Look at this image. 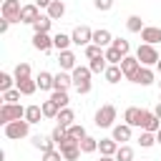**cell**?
<instances>
[{
  "instance_id": "obj_24",
  "label": "cell",
  "mask_w": 161,
  "mask_h": 161,
  "mask_svg": "<svg viewBox=\"0 0 161 161\" xmlns=\"http://www.w3.org/2000/svg\"><path fill=\"white\" fill-rule=\"evenodd\" d=\"M103 78H106V83H118L121 78H123V70H121V65H111L108 63V68H106V73H103Z\"/></svg>"
},
{
  "instance_id": "obj_31",
  "label": "cell",
  "mask_w": 161,
  "mask_h": 161,
  "mask_svg": "<svg viewBox=\"0 0 161 161\" xmlns=\"http://www.w3.org/2000/svg\"><path fill=\"white\" fill-rule=\"evenodd\" d=\"M88 68H91V73H106V68H108V60H106V55H101V58H93V60L88 63Z\"/></svg>"
},
{
  "instance_id": "obj_9",
  "label": "cell",
  "mask_w": 161,
  "mask_h": 161,
  "mask_svg": "<svg viewBox=\"0 0 161 161\" xmlns=\"http://www.w3.org/2000/svg\"><path fill=\"white\" fill-rule=\"evenodd\" d=\"M33 48L40 53H50L53 50V35L48 33H33Z\"/></svg>"
},
{
  "instance_id": "obj_46",
  "label": "cell",
  "mask_w": 161,
  "mask_h": 161,
  "mask_svg": "<svg viewBox=\"0 0 161 161\" xmlns=\"http://www.w3.org/2000/svg\"><path fill=\"white\" fill-rule=\"evenodd\" d=\"M8 28H10V20H5V18H3V20H0V33L5 35V33H8Z\"/></svg>"
},
{
  "instance_id": "obj_39",
  "label": "cell",
  "mask_w": 161,
  "mask_h": 161,
  "mask_svg": "<svg viewBox=\"0 0 161 161\" xmlns=\"http://www.w3.org/2000/svg\"><path fill=\"white\" fill-rule=\"evenodd\" d=\"M103 53H106V48H101V45H96V43L86 45V58H88V60H93V58H101Z\"/></svg>"
},
{
  "instance_id": "obj_45",
  "label": "cell",
  "mask_w": 161,
  "mask_h": 161,
  "mask_svg": "<svg viewBox=\"0 0 161 161\" xmlns=\"http://www.w3.org/2000/svg\"><path fill=\"white\" fill-rule=\"evenodd\" d=\"M93 5H96V10H101V13H108V10L113 8V0H93Z\"/></svg>"
},
{
  "instance_id": "obj_4",
  "label": "cell",
  "mask_w": 161,
  "mask_h": 161,
  "mask_svg": "<svg viewBox=\"0 0 161 161\" xmlns=\"http://www.w3.org/2000/svg\"><path fill=\"white\" fill-rule=\"evenodd\" d=\"M136 58L141 60V65H156L158 60H161V55H158V50H156V45H151V43H141L138 48H136Z\"/></svg>"
},
{
  "instance_id": "obj_21",
  "label": "cell",
  "mask_w": 161,
  "mask_h": 161,
  "mask_svg": "<svg viewBox=\"0 0 161 161\" xmlns=\"http://www.w3.org/2000/svg\"><path fill=\"white\" fill-rule=\"evenodd\" d=\"M45 15H50L53 20H60V18L65 15V3H63V0H53V3L45 8Z\"/></svg>"
},
{
  "instance_id": "obj_36",
  "label": "cell",
  "mask_w": 161,
  "mask_h": 161,
  "mask_svg": "<svg viewBox=\"0 0 161 161\" xmlns=\"http://www.w3.org/2000/svg\"><path fill=\"white\" fill-rule=\"evenodd\" d=\"M68 136H70V138H75V141H83L88 133H86V128H83L80 123H73V126H68Z\"/></svg>"
},
{
  "instance_id": "obj_35",
  "label": "cell",
  "mask_w": 161,
  "mask_h": 161,
  "mask_svg": "<svg viewBox=\"0 0 161 161\" xmlns=\"http://www.w3.org/2000/svg\"><path fill=\"white\" fill-rule=\"evenodd\" d=\"M50 101H55L60 108H65V106L70 103V98H68V91H53V93H50Z\"/></svg>"
},
{
  "instance_id": "obj_5",
  "label": "cell",
  "mask_w": 161,
  "mask_h": 161,
  "mask_svg": "<svg viewBox=\"0 0 161 161\" xmlns=\"http://www.w3.org/2000/svg\"><path fill=\"white\" fill-rule=\"evenodd\" d=\"M18 118H25V108L20 103H3L0 106V123H10V121H18Z\"/></svg>"
},
{
  "instance_id": "obj_12",
  "label": "cell",
  "mask_w": 161,
  "mask_h": 161,
  "mask_svg": "<svg viewBox=\"0 0 161 161\" xmlns=\"http://www.w3.org/2000/svg\"><path fill=\"white\" fill-rule=\"evenodd\" d=\"M38 18H40V8H38L35 3H30V5H23V13H20V23H28V25H33Z\"/></svg>"
},
{
  "instance_id": "obj_51",
  "label": "cell",
  "mask_w": 161,
  "mask_h": 161,
  "mask_svg": "<svg viewBox=\"0 0 161 161\" xmlns=\"http://www.w3.org/2000/svg\"><path fill=\"white\" fill-rule=\"evenodd\" d=\"M156 70H158V73H161V60H158V63H156Z\"/></svg>"
},
{
  "instance_id": "obj_25",
  "label": "cell",
  "mask_w": 161,
  "mask_h": 161,
  "mask_svg": "<svg viewBox=\"0 0 161 161\" xmlns=\"http://www.w3.org/2000/svg\"><path fill=\"white\" fill-rule=\"evenodd\" d=\"M40 118H45V116H43V106H35V103H33V106L25 108V121H28V123H40Z\"/></svg>"
},
{
  "instance_id": "obj_47",
  "label": "cell",
  "mask_w": 161,
  "mask_h": 161,
  "mask_svg": "<svg viewBox=\"0 0 161 161\" xmlns=\"http://www.w3.org/2000/svg\"><path fill=\"white\" fill-rule=\"evenodd\" d=\"M33 3H35V5H38V8H48V5H50V3H53V0H33Z\"/></svg>"
},
{
  "instance_id": "obj_10",
  "label": "cell",
  "mask_w": 161,
  "mask_h": 161,
  "mask_svg": "<svg viewBox=\"0 0 161 161\" xmlns=\"http://www.w3.org/2000/svg\"><path fill=\"white\" fill-rule=\"evenodd\" d=\"M161 128V118L153 113V111H146L143 108V118H141V131H151V133H156Z\"/></svg>"
},
{
  "instance_id": "obj_50",
  "label": "cell",
  "mask_w": 161,
  "mask_h": 161,
  "mask_svg": "<svg viewBox=\"0 0 161 161\" xmlns=\"http://www.w3.org/2000/svg\"><path fill=\"white\" fill-rule=\"evenodd\" d=\"M101 161H116V156H101Z\"/></svg>"
},
{
  "instance_id": "obj_44",
  "label": "cell",
  "mask_w": 161,
  "mask_h": 161,
  "mask_svg": "<svg viewBox=\"0 0 161 161\" xmlns=\"http://www.w3.org/2000/svg\"><path fill=\"white\" fill-rule=\"evenodd\" d=\"M43 161H65V158H63V153H60V148H53V151H48V153H43Z\"/></svg>"
},
{
  "instance_id": "obj_13",
  "label": "cell",
  "mask_w": 161,
  "mask_h": 161,
  "mask_svg": "<svg viewBox=\"0 0 161 161\" xmlns=\"http://www.w3.org/2000/svg\"><path fill=\"white\" fill-rule=\"evenodd\" d=\"M131 128H133V126H128V123H116V126L111 128V136H113L118 143H126V141H131Z\"/></svg>"
},
{
  "instance_id": "obj_19",
  "label": "cell",
  "mask_w": 161,
  "mask_h": 161,
  "mask_svg": "<svg viewBox=\"0 0 161 161\" xmlns=\"http://www.w3.org/2000/svg\"><path fill=\"white\" fill-rule=\"evenodd\" d=\"M93 43H96V45H101V48H108V45L113 43V35H111V30H106V28H98V30H93Z\"/></svg>"
},
{
  "instance_id": "obj_23",
  "label": "cell",
  "mask_w": 161,
  "mask_h": 161,
  "mask_svg": "<svg viewBox=\"0 0 161 161\" xmlns=\"http://www.w3.org/2000/svg\"><path fill=\"white\" fill-rule=\"evenodd\" d=\"M73 86V75H68L65 70H58L55 73V88L53 91H68Z\"/></svg>"
},
{
  "instance_id": "obj_18",
  "label": "cell",
  "mask_w": 161,
  "mask_h": 161,
  "mask_svg": "<svg viewBox=\"0 0 161 161\" xmlns=\"http://www.w3.org/2000/svg\"><path fill=\"white\" fill-rule=\"evenodd\" d=\"M141 40H143V43H151V45L161 43V28H156V25H146V28L141 30Z\"/></svg>"
},
{
  "instance_id": "obj_52",
  "label": "cell",
  "mask_w": 161,
  "mask_h": 161,
  "mask_svg": "<svg viewBox=\"0 0 161 161\" xmlns=\"http://www.w3.org/2000/svg\"><path fill=\"white\" fill-rule=\"evenodd\" d=\"M158 88H161V80H158Z\"/></svg>"
},
{
  "instance_id": "obj_32",
  "label": "cell",
  "mask_w": 161,
  "mask_h": 161,
  "mask_svg": "<svg viewBox=\"0 0 161 161\" xmlns=\"http://www.w3.org/2000/svg\"><path fill=\"white\" fill-rule=\"evenodd\" d=\"M58 113H60V106H58L55 101H50V98H48V101L43 103V116H45V118H55Z\"/></svg>"
},
{
  "instance_id": "obj_42",
  "label": "cell",
  "mask_w": 161,
  "mask_h": 161,
  "mask_svg": "<svg viewBox=\"0 0 161 161\" xmlns=\"http://www.w3.org/2000/svg\"><path fill=\"white\" fill-rule=\"evenodd\" d=\"M65 136H68V128H65V126H55L53 133H50V138L55 141V146H60V141H63Z\"/></svg>"
},
{
  "instance_id": "obj_6",
  "label": "cell",
  "mask_w": 161,
  "mask_h": 161,
  "mask_svg": "<svg viewBox=\"0 0 161 161\" xmlns=\"http://www.w3.org/2000/svg\"><path fill=\"white\" fill-rule=\"evenodd\" d=\"M0 13H3V18H5V20H10V23H20L23 5H20V0H3Z\"/></svg>"
},
{
  "instance_id": "obj_3",
  "label": "cell",
  "mask_w": 161,
  "mask_h": 161,
  "mask_svg": "<svg viewBox=\"0 0 161 161\" xmlns=\"http://www.w3.org/2000/svg\"><path fill=\"white\" fill-rule=\"evenodd\" d=\"M30 126H33V123H28L25 118H18V121L5 123L3 131H5V136H8L10 141H20V138H25V136L30 133Z\"/></svg>"
},
{
  "instance_id": "obj_22",
  "label": "cell",
  "mask_w": 161,
  "mask_h": 161,
  "mask_svg": "<svg viewBox=\"0 0 161 161\" xmlns=\"http://www.w3.org/2000/svg\"><path fill=\"white\" fill-rule=\"evenodd\" d=\"M15 88H18L23 96H33V93L38 91V80H33V78H23V80H15Z\"/></svg>"
},
{
  "instance_id": "obj_26",
  "label": "cell",
  "mask_w": 161,
  "mask_h": 161,
  "mask_svg": "<svg viewBox=\"0 0 161 161\" xmlns=\"http://www.w3.org/2000/svg\"><path fill=\"white\" fill-rule=\"evenodd\" d=\"M55 121H58V126H65V128H68V126H73V121H75V113H73V111L65 106V108H60V113L55 116Z\"/></svg>"
},
{
  "instance_id": "obj_15",
  "label": "cell",
  "mask_w": 161,
  "mask_h": 161,
  "mask_svg": "<svg viewBox=\"0 0 161 161\" xmlns=\"http://www.w3.org/2000/svg\"><path fill=\"white\" fill-rule=\"evenodd\" d=\"M153 80H156V73L148 65H141L138 73H136V78H133V83H138V86H151Z\"/></svg>"
},
{
  "instance_id": "obj_33",
  "label": "cell",
  "mask_w": 161,
  "mask_h": 161,
  "mask_svg": "<svg viewBox=\"0 0 161 161\" xmlns=\"http://www.w3.org/2000/svg\"><path fill=\"white\" fill-rule=\"evenodd\" d=\"M116 161H133V148L126 146V143H121L118 151H116Z\"/></svg>"
},
{
  "instance_id": "obj_7",
  "label": "cell",
  "mask_w": 161,
  "mask_h": 161,
  "mask_svg": "<svg viewBox=\"0 0 161 161\" xmlns=\"http://www.w3.org/2000/svg\"><path fill=\"white\" fill-rule=\"evenodd\" d=\"M70 40H73V45L86 48V45H91V43H93V30H91L88 25H78V28H73Z\"/></svg>"
},
{
  "instance_id": "obj_29",
  "label": "cell",
  "mask_w": 161,
  "mask_h": 161,
  "mask_svg": "<svg viewBox=\"0 0 161 161\" xmlns=\"http://www.w3.org/2000/svg\"><path fill=\"white\" fill-rule=\"evenodd\" d=\"M103 55H106V60H108L111 65H121V60H123V53H121L118 48H113V45H108Z\"/></svg>"
},
{
  "instance_id": "obj_1",
  "label": "cell",
  "mask_w": 161,
  "mask_h": 161,
  "mask_svg": "<svg viewBox=\"0 0 161 161\" xmlns=\"http://www.w3.org/2000/svg\"><path fill=\"white\" fill-rule=\"evenodd\" d=\"M70 75H73V86H75V91L80 93V96H86V93H91V68L88 65H75L73 70H70Z\"/></svg>"
},
{
  "instance_id": "obj_40",
  "label": "cell",
  "mask_w": 161,
  "mask_h": 161,
  "mask_svg": "<svg viewBox=\"0 0 161 161\" xmlns=\"http://www.w3.org/2000/svg\"><path fill=\"white\" fill-rule=\"evenodd\" d=\"M20 91L18 88H10V91H3V103H18L20 101Z\"/></svg>"
},
{
  "instance_id": "obj_38",
  "label": "cell",
  "mask_w": 161,
  "mask_h": 161,
  "mask_svg": "<svg viewBox=\"0 0 161 161\" xmlns=\"http://www.w3.org/2000/svg\"><path fill=\"white\" fill-rule=\"evenodd\" d=\"M80 151H83V153H93V151H98V138L86 136V138L80 141Z\"/></svg>"
},
{
  "instance_id": "obj_49",
  "label": "cell",
  "mask_w": 161,
  "mask_h": 161,
  "mask_svg": "<svg viewBox=\"0 0 161 161\" xmlns=\"http://www.w3.org/2000/svg\"><path fill=\"white\" fill-rule=\"evenodd\" d=\"M156 143H158V146H161V128H158V131H156Z\"/></svg>"
},
{
  "instance_id": "obj_43",
  "label": "cell",
  "mask_w": 161,
  "mask_h": 161,
  "mask_svg": "<svg viewBox=\"0 0 161 161\" xmlns=\"http://www.w3.org/2000/svg\"><path fill=\"white\" fill-rule=\"evenodd\" d=\"M13 83H15V75H10V73H0V91H10Z\"/></svg>"
},
{
  "instance_id": "obj_34",
  "label": "cell",
  "mask_w": 161,
  "mask_h": 161,
  "mask_svg": "<svg viewBox=\"0 0 161 161\" xmlns=\"http://www.w3.org/2000/svg\"><path fill=\"white\" fill-rule=\"evenodd\" d=\"M15 80H23V78H30V63H18L15 70H13Z\"/></svg>"
},
{
  "instance_id": "obj_37",
  "label": "cell",
  "mask_w": 161,
  "mask_h": 161,
  "mask_svg": "<svg viewBox=\"0 0 161 161\" xmlns=\"http://www.w3.org/2000/svg\"><path fill=\"white\" fill-rule=\"evenodd\" d=\"M138 143H141V148H151V146L156 143V133H151V131H141Z\"/></svg>"
},
{
  "instance_id": "obj_28",
  "label": "cell",
  "mask_w": 161,
  "mask_h": 161,
  "mask_svg": "<svg viewBox=\"0 0 161 161\" xmlns=\"http://www.w3.org/2000/svg\"><path fill=\"white\" fill-rule=\"evenodd\" d=\"M50 25H53V18H50V15H40V18L33 23V30H35V33H48Z\"/></svg>"
},
{
  "instance_id": "obj_17",
  "label": "cell",
  "mask_w": 161,
  "mask_h": 161,
  "mask_svg": "<svg viewBox=\"0 0 161 161\" xmlns=\"http://www.w3.org/2000/svg\"><path fill=\"white\" fill-rule=\"evenodd\" d=\"M118 141L111 136V138H101L98 141V151H101V156H116V151H118Z\"/></svg>"
},
{
  "instance_id": "obj_27",
  "label": "cell",
  "mask_w": 161,
  "mask_h": 161,
  "mask_svg": "<svg viewBox=\"0 0 161 161\" xmlns=\"http://www.w3.org/2000/svg\"><path fill=\"white\" fill-rule=\"evenodd\" d=\"M73 40H70V35H65V33H55L53 35V48L60 53V50H68V45H70Z\"/></svg>"
},
{
  "instance_id": "obj_20",
  "label": "cell",
  "mask_w": 161,
  "mask_h": 161,
  "mask_svg": "<svg viewBox=\"0 0 161 161\" xmlns=\"http://www.w3.org/2000/svg\"><path fill=\"white\" fill-rule=\"evenodd\" d=\"M35 80H38V88H40V91H53V88H55V75L48 73V70H40Z\"/></svg>"
},
{
  "instance_id": "obj_16",
  "label": "cell",
  "mask_w": 161,
  "mask_h": 161,
  "mask_svg": "<svg viewBox=\"0 0 161 161\" xmlns=\"http://www.w3.org/2000/svg\"><path fill=\"white\" fill-rule=\"evenodd\" d=\"M33 148H38L40 153H48V151H53L55 148V141L50 138V136H33Z\"/></svg>"
},
{
  "instance_id": "obj_2",
  "label": "cell",
  "mask_w": 161,
  "mask_h": 161,
  "mask_svg": "<svg viewBox=\"0 0 161 161\" xmlns=\"http://www.w3.org/2000/svg\"><path fill=\"white\" fill-rule=\"evenodd\" d=\"M116 116H118V111H116V106L113 103H106V106H101L98 111H96V116H93V123L98 126V128H113L116 123Z\"/></svg>"
},
{
  "instance_id": "obj_48",
  "label": "cell",
  "mask_w": 161,
  "mask_h": 161,
  "mask_svg": "<svg viewBox=\"0 0 161 161\" xmlns=\"http://www.w3.org/2000/svg\"><path fill=\"white\" fill-rule=\"evenodd\" d=\"M153 113H156V116H158V118H161V101H158V103H156V108H153Z\"/></svg>"
},
{
  "instance_id": "obj_14",
  "label": "cell",
  "mask_w": 161,
  "mask_h": 161,
  "mask_svg": "<svg viewBox=\"0 0 161 161\" xmlns=\"http://www.w3.org/2000/svg\"><path fill=\"white\" fill-rule=\"evenodd\" d=\"M75 53L73 50H60L58 53V65H60V70H73L75 68Z\"/></svg>"
},
{
  "instance_id": "obj_8",
  "label": "cell",
  "mask_w": 161,
  "mask_h": 161,
  "mask_svg": "<svg viewBox=\"0 0 161 161\" xmlns=\"http://www.w3.org/2000/svg\"><path fill=\"white\" fill-rule=\"evenodd\" d=\"M138 68H141V60H138L136 55H123V60H121V70H123V78H126V80L133 83Z\"/></svg>"
},
{
  "instance_id": "obj_41",
  "label": "cell",
  "mask_w": 161,
  "mask_h": 161,
  "mask_svg": "<svg viewBox=\"0 0 161 161\" xmlns=\"http://www.w3.org/2000/svg\"><path fill=\"white\" fill-rule=\"evenodd\" d=\"M111 45H113V48H118L123 55H128V53H131V43H128L126 38H113V43H111Z\"/></svg>"
},
{
  "instance_id": "obj_11",
  "label": "cell",
  "mask_w": 161,
  "mask_h": 161,
  "mask_svg": "<svg viewBox=\"0 0 161 161\" xmlns=\"http://www.w3.org/2000/svg\"><path fill=\"white\" fill-rule=\"evenodd\" d=\"M141 118H143V108H138V106H128L123 111V123H128V126L141 128Z\"/></svg>"
},
{
  "instance_id": "obj_30",
  "label": "cell",
  "mask_w": 161,
  "mask_h": 161,
  "mask_svg": "<svg viewBox=\"0 0 161 161\" xmlns=\"http://www.w3.org/2000/svg\"><path fill=\"white\" fill-rule=\"evenodd\" d=\"M126 28H128V33H141L146 25H143V20H141L138 15H128V20H126Z\"/></svg>"
}]
</instances>
